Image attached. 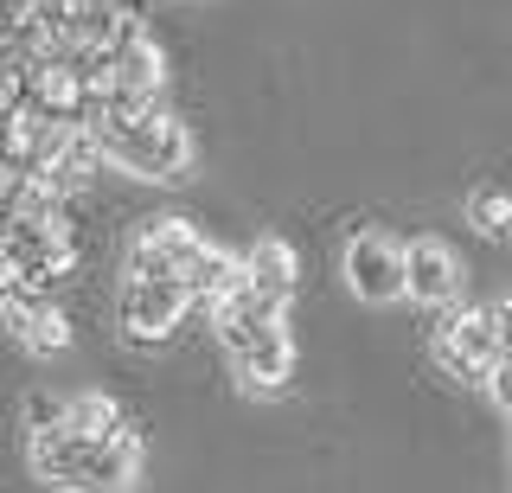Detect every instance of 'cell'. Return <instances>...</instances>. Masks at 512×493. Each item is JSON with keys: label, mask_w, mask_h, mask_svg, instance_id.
I'll return each mask as SVG.
<instances>
[{"label": "cell", "mask_w": 512, "mask_h": 493, "mask_svg": "<svg viewBox=\"0 0 512 493\" xmlns=\"http://www.w3.org/2000/svg\"><path fill=\"white\" fill-rule=\"evenodd\" d=\"M103 161L128 173V180H148V186H180L192 161H199V141L173 109H148V116H96L90 122Z\"/></svg>", "instance_id": "cell-4"}, {"label": "cell", "mask_w": 512, "mask_h": 493, "mask_svg": "<svg viewBox=\"0 0 512 493\" xmlns=\"http://www.w3.org/2000/svg\"><path fill=\"white\" fill-rule=\"evenodd\" d=\"M429 353L448 378H461V385H493V372L506 365V340H500V321H493V301H461V308H448L436 333H429Z\"/></svg>", "instance_id": "cell-5"}, {"label": "cell", "mask_w": 512, "mask_h": 493, "mask_svg": "<svg viewBox=\"0 0 512 493\" xmlns=\"http://www.w3.org/2000/svg\"><path fill=\"white\" fill-rule=\"evenodd\" d=\"M186 314H199V301L180 282H148V276L116 282V333L128 346H167L186 327Z\"/></svg>", "instance_id": "cell-6"}, {"label": "cell", "mask_w": 512, "mask_h": 493, "mask_svg": "<svg viewBox=\"0 0 512 493\" xmlns=\"http://www.w3.org/2000/svg\"><path fill=\"white\" fill-rule=\"evenodd\" d=\"M487 391H493V404H500L506 417H512V359L500 365V372H493V385H487Z\"/></svg>", "instance_id": "cell-13"}, {"label": "cell", "mask_w": 512, "mask_h": 493, "mask_svg": "<svg viewBox=\"0 0 512 493\" xmlns=\"http://www.w3.org/2000/svg\"><path fill=\"white\" fill-rule=\"evenodd\" d=\"M404 257H410V295L404 301H416V308L436 314V321L468 301V269H461V250L448 244V237H410Z\"/></svg>", "instance_id": "cell-8"}, {"label": "cell", "mask_w": 512, "mask_h": 493, "mask_svg": "<svg viewBox=\"0 0 512 493\" xmlns=\"http://www.w3.org/2000/svg\"><path fill=\"white\" fill-rule=\"evenodd\" d=\"M141 455V442H96L71 423L26 429V468L52 493H135Z\"/></svg>", "instance_id": "cell-3"}, {"label": "cell", "mask_w": 512, "mask_h": 493, "mask_svg": "<svg viewBox=\"0 0 512 493\" xmlns=\"http://www.w3.org/2000/svg\"><path fill=\"white\" fill-rule=\"evenodd\" d=\"M468 218L480 237H506L512 231V199L493 193V186H480V193H468Z\"/></svg>", "instance_id": "cell-12"}, {"label": "cell", "mask_w": 512, "mask_h": 493, "mask_svg": "<svg viewBox=\"0 0 512 493\" xmlns=\"http://www.w3.org/2000/svg\"><path fill=\"white\" fill-rule=\"evenodd\" d=\"M20 7H32V0H13V13H20Z\"/></svg>", "instance_id": "cell-15"}, {"label": "cell", "mask_w": 512, "mask_h": 493, "mask_svg": "<svg viewBox=\"0 0 512 493\" xmlns=\"http://www.w3.org/2000/svg\"><path fill=\"white\" fill-rule=\"evenodd\" d=\"M237 257H244V282H250L263 301H276V308H288V301H295L301 257H295V244H288V237H250Z\"/></svg>", "instance_id": "cell-10"}, {"label": "cell", "mask_w": 512, "mask_h": 493, "mask_svg": "<svg viewBox=\"0 0 512 493\" xmlns=\"http://www.w3.org/2000/svg\"><path fill=\"white\" fill-rule=\"evenodd\" d=\"M493 321H500V340H506V359H512V295L493 301Z\"/></svg>", "instance_id": "cell-14"}, {"label": "cell", "mask_w": 512, "mask_h": 493, "mask_svg": "<svg viewBox=\"0 0 512 493\" xmlns=\"http://www.w3.org/2000/svg\"><path fill=\"white\" fill-rule=\"evenodd\" d=\"M205 321H212L224 359H231V378L244 397H282L288 378H295V333H288V308L276 301H263L250 289L244 276L224 289L212 308H205Z\"/></svg>", "instance_id": "cell-1"}, {"label": "cell", "mask_w": 512, "mask_h": 493, "mask_svg": "<svg viewBox=\"0 0 512 493\" xmlns=\"http://www.w3.org/2000/svg\"><path fill=\"white\" fill-rule=\"evenodd\" d=\"M340 269H346V289L359 301H372V308H391V301L410 295V257L391 231H372V225L352 231Z\"/></svg>", "instance_id": "cell-7"}, {"label": "cell", "mask_w": 512, "mask_h": 493, "mask_svg": "<svg viewBox=\"0 0 512 493\" xmlns=\"http://www.w3.org/2000/svg\"><path fill=\"white\" fill-rule=\"evenodd\" d=\"M122 276L180 282V289L199 301V314H205L237 276H244V257L212 244L192 218H141L135 237H128V250H122Z\"/></svg>", "instance_id": "cell-2"}, {"label": "cell", "mask_w": 512, "mask_h": 493, "mask_svg": "<svg viewBox=\"0 0 512 493\" xmlns=\"http://www.w3.org/2000/svg\"><path fill=\"white\" fill-rule=\"evenodd\" d=\"M0 327H7V340L20 346V353H32V359H52V353L71 346V321H64V308L52 295H20L13 289L0 301Z\"/></svg>", "instance_id": "cell-9"}, {"label": "cell", "mask_w": 512, "mask_h": 493, "mask_svg": "<svg viewBox=\"0 0 512 493\" xmlns=\"http://www.w3.org/2000/svg\"><path fill=\"white\" fill-rule=\"evenodd\" d=\"M64 423L84 429V436H96V442H141L135 417H128L109 391H71V397H64Z\"/></svg>", "instance_id": "cell-11"}]
</instances>
